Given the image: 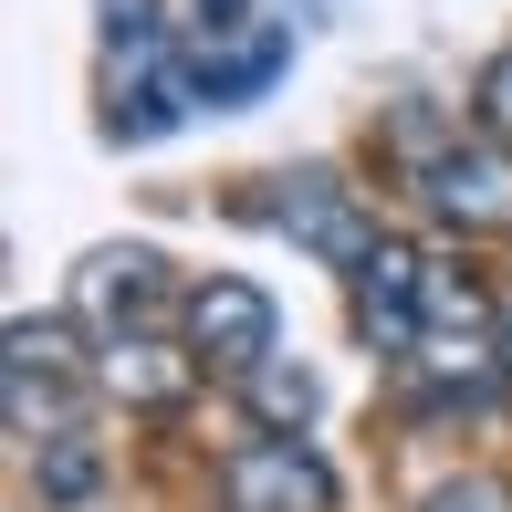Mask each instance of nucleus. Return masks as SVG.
Masks as SVG:
<instances>
[{"instance_id":"nucleus-7","label":"nucleus","mask_w":512,"mask_h":512,"mask_svg":"<svg viewBox=\"0 0 512 512\" xmlns=\"http://www.w3.org/2000/svg\"><path fill=\"white\" fill-rule=\"evenodd\" d=\"M272 220L293 230L304 251H324V262H345L356 272L366 251H377V230H366V209H356V189H335L324 168H304V178H283V199H272Z\"/></svg>"},{"instance_id":"nucleus-2","label":"nucleus","mask_w":512,"mask_h":512,"mask_svg":"<svg viewBox=\"0 0 512 512\" xmlns=\"http://www.w3.org/2000/svg\"><path fill=\"white\" fill-rule=\"evenodd\" d=\"M0 408H11V439H63L84 408V356H74V324H11V356H0Z\"/></svg>"},{"instance_id":"nucleus-6","label":"nucleus","mask_w":512,"mask_h":512,"mask_svg":"<svg viewBox=\"0 0 512 512\" xmlns=\"http://www.w3.org/2000/svg\"><path fill=\"white\" fill-rule=\"evenodd\" d=\"M74 304L105 324V345H115V335H147V314L168 304V262H157L147 241L95 251V262H84V283H74Z\"/></svg>"},{"instance_id":"nucleus-3","label":"nucleus","mask_w":512,"mask_h":512,"mask_svg":"<svg viewBox=\"0 0 512 512\" xmlns=\"http://www.w3.org/2000/svg\"><path fill=\"white\" fill-rule=\"evenodd\" d=\"M178 324H189V356L209 366V377H262L272 345H283V314H272V293H262V283H241V272H209V283H189Z\"/></svg>"},{"instance_id":"nucleus-4","label":"nucleus","mask_w":512,"mask_h":512,"mask_svg":"<svg viewBox=\"0 0 512 512\" xmlns=\"http://www.w3.org/2000/svg\"><path fill=\"white\" fill-rule=\"evenodd\" d=\"M345 283H356V324L377 335V356H418V345H429V251L418 241L377 230V251H366Z\"/></svg>"},{"instance_id":"nucleus-5","label":"nucleus","mask_w":512,"mask_h":512,"mask_svg":"<svg viewBox=\"0 0 512 512\" xmlns=\"http://www.w3.org/2000/svg\"><path fill=\"white\" fill-rule=\"evenodd\" d=\"M220 492H230V512H335V471L304 439H251V450H230Z\"/></svg>"},{"instance_id":"nucleus-12","label":"nucleus","mask_w":512,"mask_h":512,"mask_svg":"<svg viewBox=\"0 0 512 512\" xmlns=\"http://www.w3.org/2000/svg\"><path fill=\"white\" fill-rule=\"evenodd\" d=\"M471 126H481V136H502V147H512V42H502L492 63H481V84H471Z\"/></svg>"},{"instance_id":"nucleus-11","label":"nucleus","mask_w":512,"mask_h":512,"mask_svg":"<svg viewBox=\"0 0 512 512\" xmlns=\"http://www.w3.org/2000/svg\"><path fill=\"white\" fill-rule=\"evenodd\" d=\"M418 512H512V481L502 471H450V481H429Z\"/></svg>"},{"instance_id":"nucleus-1","label":"nucleus","mask_w":512,"mask_h":512,"mask_svg":"<svg viewBox=\"0 0 512 512\" xmlns=\"http://www.w3.org/2000/svg\"><path fill=\"white\" fill-rule=\"evenodd\" d=\"M398 168L429 220L450 230H512V147L450 115H398Z\"/></svg>"},{"instance_id":"nucleus-9","label":"nucleus","mask_w":512,"mask_h":512,"mask_svg":"<svg viewBox=\"0 0 512 512\" xmlns=\"http://www.w3.org/2000/svg\"><path fill=\"white\" fill-rule=\"evenodd\" d=\"M241 387H251V418H262V429H304V418L324 408V387H314V366H283V356H272L262 377H241Z\"/></svg>"},{"instance_id":"nucleus-10","label":"nucleus","mask_w":512,"mask_h":512,"mask_svg":"<svg viewBox=\"0 0 512 512\" xmlns=\"http://www.w3.org/2000/svg\"><path fill=\"white\" fill-rule=\"evenodd\" d=\"M32 481H42V502H95V481H105V460H95V439H42L32 450Z\"/></svg>"},{"instance_id":"nucleus-8","label":"nucleus","mask_w":512,"mask_h":512,"mask_svg":"<svg viewBox=\"0 0 512 512\" xmlns=\"http://www.w3.org/2000/svg\"><path fill=\"white\" fill-rule=\"evenodd\" d=\"M199 377H209V366L189 356V345H168V335H115V345H105V387H115L126 408H157V418H168Z\"/></svg>"}]
</instances>
